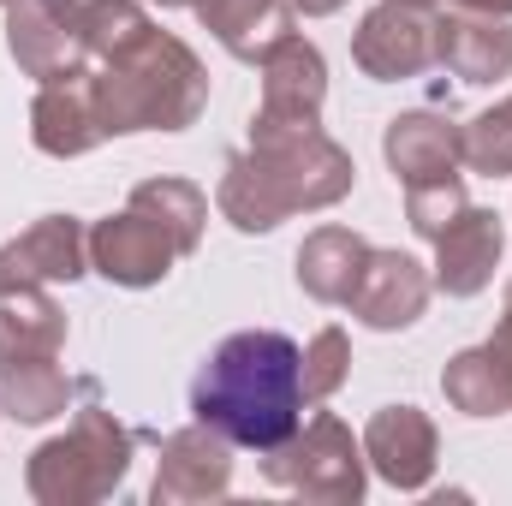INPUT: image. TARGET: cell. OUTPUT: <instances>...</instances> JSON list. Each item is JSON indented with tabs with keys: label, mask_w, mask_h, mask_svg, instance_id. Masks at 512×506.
Masks as SVG:
<instances>
[{
	"label": "cell",
	"mask_w": 512,
	"mask_h": 506,
	"mask_svg": "<svg viewBox=\"0 0 512 506\" xmlns=\"http://www.w3.org/2000/svg\"><path fill=\"white\" fill-rule=\"evenodd\" d=\"M298 411H304V352L274 328L227 334L191 381V417L251 453L280 447L298 429Z\"/></svg>",
	"instance_id": "obj_1"
},
{
	"label": "cell",
	"mask_w": 512,
	"mask_h": 506,
	"mask_svg": "<svg viewBox=\"0 0 512 506\" xmlns=\"http://www.w3.org/2000/svg\"><path fill=\"white\" fill-rule=\"evenodd\" d=\"M66 310L42 286L0 292V358H60Z\"/></svg>",
	"instance_id": "obj_20"
},
{
	"label": "cell",
	"mask_w": 512,
	"mask_h": 506,
	"mask_svg": "<svg viewBox=\"0 0 512 506\" xmlns=\"http://www.w3.org/2000/svg\"><path fill=\"white\" fill-rule=\"evenodd\" d=\"M30 137H36V149L54 155V161L90 155L96 143H108V131H102V108H96V90H90V72L36 90V102H30Z\"/></svg>",
	"instance_id": "obj_17"
},
{
	"label": "cell",
	"mask_w": 512,
	"mask_h": 506,
	"mask_svg": "<svg viewBox=\"0 0 512 506\" xmlns=\"http://www.w3.org/2000/svg\"><path fill=\"white\" fill-rule=\"evenodd\" d=\"M0 6H12V0H0Z\"/></svg>",
	"instance_id": "obj_33"
},
{
	"label": "cell",
	"mask_w": 512,
	"mask_h": 506,
	"mask_svg": "<svg viewBox=\"0 0 512 506\" xmlns=\"http://www.w3.org/2000/svg\"><path fill=\"white\" fill-rule=\"evenodd\" d=\"M262 477L322 506H358L370 477H364V441L334 411H316L304 429H292L280 447L262 453Z\"/></svg>",
	"instance_id": "obj_6"
},
{
	"label": "cell",
	"mask_w": 512,
	"mask_h": 506,
	"mask_svg": "<svg viewBox=\"0 0 512 506\" xmlns=\"http://www.w3.org/2000/svg\"><path fill=\"white\" fill-rule=\"evenodd\" d=\"M78 274H90V227L78 215H42L30 233L0 245V292L54 286V280L72 286Z\"/></svg>",
	"instance_id": "obj_11"
},
{
	"label": "cell",
	"mask_w": 512,
	"mask_h": 506,
	"mask_svg": "<svg viewBox=\"0 0 512 506\" xmlns=\"http://www.w3.org/2000/svg\"><path fill=\"white\" fill-rule=\"evenodd\" d=\"M435 459H441V435H435V423L417 405H382L370 417V429H364V465L382 483L417 495V489H429Z\"/></svg>",
	"instance_id": "obj_12"
},
{
	"label": "cell",
	"mask_w": 512,
	"mask_h": 506,
	"mask_svg": "<svg viewBox=\"0 0 512 506\" xmlns=\"http://www.w3.org/2000/svg\"><path fill=\"white\" fill-rule=\"evenodd\" d=\"M382 155L405 185V221L417 239H441V227L465 209V137L441 114H399L382 131Z\"/></svg>",
	"instance_id": "obj_5"
},
{
	"label": "cell",
	"mask_w": 512,
	"mask_h": 506,
	"mask_svg": "<svg viewBox=\"0 0 512 506\" xmlns=\"http://www.w3.org/2000/svg\"><path fill=\"white\" fill-rule=\"evenodd\" d=\"M489 358H495V370H501V387H507V399H512V304H507V316L495 322V334H489V346H483Z\"/></svg>",
	"instance_id": "obj_27"
},
{
	"label": "cell",
	"mask_w": 512,
	"mask_h": 506,
	"mask_svg": "<svg viewBox=\"0 0 512 506\" xmlns=\"http://www.w3.org/2000/svg\"><path fill=\"white\" fill-rule=\"evenodd\" d=\"M352 376V340L340 328H322L310 346H304V405H322L334 399Z\"/></svg>",
	"instance_id": "obj_26"
},
{
	"label": "cell",
	"mask_w": 512,
	"mask_h": 506,
	"mask_svg": "<svg viewBox=\"0 0 512 506\" xmlns=\"http://www.w3.org/2000/svg\"><path fill=\"white\" fill-rule=\"evenodd\" d=\"M507 304H512V286H507Z\"/></svg>",
	"instance_id": "obj_32"
},
{
	"label": "cell",
	"mask_w": 512,
	"mask_h": 506,
	"mask_svg": "<svg viewBox=\"0 0 512 506\" xmlns=\"http://www.w3.org/2000/svg\"><path fill=\"white\" fill-rule=\"evenodd\" d=\"M358 167L352 155L328 137V131H256L251 149L227 161L221 173V215L239 233H274L280 221L304 215V209H334L340 197H352Z\"/></svg>",
	"instance_id": "obj_2"
},
{
	"label": "cell",
	"mask_w": 512,
	"mask_h": 506,
	"mask_svg": "<svg viewBox=\"0 0 512 506\" xmlns=\"http://www.w3.org/2000/svg\"><path fill=\"white\" fill-rule=\"evenodd\" d=\"M429 292H435V280L423 274V262L405 251H376L364 256V274H358V286H352V316L364 322V328H376V334H393V328H411L423 310H429Z\"/></svg>",
	"instance_id": "obj_13"
},
{
	"label": "cell",
	"mask_w": 512,
	"mask_h": 506,
	"mask_svg": "<svg viewBox=\"0 0 512 506\" xmlns=\"http://www.w3.org/2000/svg\"><path fill=\"white\" fill-rule=\"evenodd\" d=\"M78 36H84V48H90V60H102V54H114L120 42H131L149 18H143V6L137 0H48Z\"/></svg>",
	"instance_id": "obj_23"
},
{
	"label": "cell",
	"mask_w": 512,
	"mask_h": 506,
	"mask_svg": "<svg viewBox=\"0 0 512 506\" xmlns=\"http://www.w3.org/2000/svg\"><path fill=\"white\" fill-rule=\"evenodd\" d=\"M161 6H197V0H161Z\"/></svg>",
	"instance_id": "obj_30"
},
{
	"label": "cell",
	"mask_w": 512,
	"mask_h": 506,
	"mask_svg": "<svg viewBox=\"0 0 512 506\" xmlns=\"http://www.w3.org/2000/svg\"><path fill=\"white\" fill-rule=\"evenodd\" d=\"M501 251H507L501 215L465 203V209L441 227V239H435V286H441L447 298H477V292L495 280Z\"/></svg>",
	"instance_id": "obj_15"
},
{
	"label": "cell",
	"mask_w": 512,
	"mask_h": 506,
	"mask_svg": "<svg viewBox=\"0 0 512 506\" xmlns=\"http://www.w3.org/2000/svg\"><path fill=\"white\" fill-rule=\"evenodd\" d=\"M233 483V441L215 435L209 423H191L179 435L161 441L155 459V483L149 501L155 506H197V501H221Z\"/></svg>",
	"instance_id": "obj_10"
},
{
	"label": "cell",
	"mask_w": 512,
	"mask_h": 506,
	"mask_svg": "<svg viewBox=\"0 0 512 506\" xmlns=\"http://www.w3.org/2000/svg\"><path fill=\"white\" fill-rule=\"evenodd\" d=\"M179 256H185L179 233L161 215H149L143 203H131V197L120 215L90 227V268L102 280H114V286H155V280L173 274Z\"/></svg>",
	"instance_id": "obj_8"
},
{
	"label": "cell",
	"mask_w": 512,
	"mask_h": 506,
	"mask_svg": "<svg viewBox=\"0 0 512 506\" xmlns=\"http://www.w3.org/2000/svg\"><path fill=\"white\" fill-rule=\"evenodd\" d=\"M6 48H12V60L36 84H60V78H78V72L96 66L90 48H84V36L48 0H12L6 6Z\"/></svg>",
	"instance_id": "obj_14"
},
{
	"label": "cell",
	"mask_w": 512,
	"mask_h": 506,
	"mask_svg": "<svg viewBox=\"0 0 512 506\" xmlns=\"http://www.w3.org/2000/svg\"><path fill=\"white\" fill-rule=\"evenodd\" d=\"M465 137V167L483 179H507L512 173V96L495 102L489 114H477L471 126H459Z\"/></svg>",
	"instance_id": "obj_25"
},
{
	"label": "cell",
	"mask_w": 512,
	"mask_h": 506,
	"mask_svg": "<svg viewBox=\"0 0 512 506\" xmlns=\"http://www.w3.org/2000/svg\"><path fill=\"white\" fill-rule=\"evenodd\" d=\"M417 6H435V0H417Z\"/></svg>",
	"instance_id": "obj_31"
},
{
	"label": "cell",
	"mask_w": 512,
	"mask_h": 506,
	"mask_svg": "<svg viewBox=\"0 0 512 506\" xmlns=\"http://www.w3.org/2000/svg\"><path fill=\"white\" fill-rule=\"evenodd\" d=\"M447 6H465V12H495V18H512V0H447Z\"/></svg>",
	"instance_id": "obj_28"
},
{
	"label": "cell",
	"mask_w": 512,
	"mask_h": 506,
	"mask_svg": "<svg viewBox=\"0 0 512 506\" xmlns=\"http://www.w3.org/2000/svg\"><path fill=\"white\" fill-rule=\"evenodd\" d=\"M435 66H447L459 84H495L512 72V24L495 12H441L435 18Z\"/></svg>",
	"instance_id": "obj_16"
},
{
	"label": "cell",
	"mask_w": 512,
	"mask_h": 506,
	"mask_svg": "<svg viewBox=\"0 0 512 506\" xmlns=\"http://www.w3.org/2000/svg\"><path fill=\"white\" fill-rule=\"evenodd\" d=\"M72 399V381L54 358H0V411L18 423H48Z\"/></svg>",
	"instance_id": "obj_21"
},
{
	"label": "cell",
	"mask_w": 512,
	"mask_h": 506,
	"mask_svg": "<svg viewBox=\"0 0 512 506\" xmlns=\"http://www.w3.org/2000/svg\"><path fill=\"white\" fill-rule=\"evenodd\" d=\"M197 18L233 60L251 66L280 36H292V0H197Z\"/></svg>",
	"instance_id": "obj_18"
},
{
	"label": "cell",
	"mask_w": 512,
	"mask_h": 506,
	"mask_svg": "<svg viewBox=\"0 0 512 506\" xmlns=\"http://www.w3.org/2000/svg\"><path fill=\"white\" fill-rule=\"evenodd\" d=\"M364 256H370L364 233H352V227H316L298 245V286L316 304H346L352 286H358V274H364Z\"/></svg>",
	"instance_id": "obj_19"
},
{
	"label": "cell",
	"mask_w": 512,
	"mask_h": 506,
	"mask_svg": "<svg viewBox=\"0 0 512 506\" xmlns=\"http://www.w3.org/2000/svg\"><path fill=\"white\" fill-rule=\"evenodd\" d=\"M131 447H137V435H131L108 405L90 399L66 435L42 441L30 453L24 489H30V501H42V506H96L126 483Z\"/></svg>",
	"instance_id": "obj_4"
},
{
	"label": "cell",
	"mask_w": 512,
	"mask_h": 506,
	"mask_svg": "<svg viewBox=\"0 0 512 506\" xmlns=\"http://www.w3.org/2000/svg\"><path fill=\"white\" fill-rule=\"evenodd\" d=\"M131 203H143L149 215H161V221L179 233L185 256L203 245V227H209V197H203L191 179H143V185H131Z\"/></svg>",
	"instance_id": "obj_24"
},
{
	"label": "cell",
	"mask_w": 512,
	"mask_h": 506,
	"mask_svg": "<svg viewBox=\"0 0 512 506\" xmlns=\"http://www.w3.org/2000/svg\"><path fill=\"white\" fill-rule=\"evenodd\" d=\"M262 108H256V131H316L322 126V102H328V60L316 42H304L298 30L280 36L262 60Z\"/></svg>",
	"instance_id": "obj_7"
},
{
	"label": "cell",
	"mask_w": 512,
	"mask_h": 506,
	"mask_svg": "<svg viewBox=\"0 0 512 506\" xmlns=\"http://www.w3.org/2000/svg\"><path fill=\"white\" fill-rule=\"evenodd\" d=\"M352 60L364 78L399 84L435 66V12L417 0H382L364 12V24L352 30Z\"/></svg>",
	"instance_id": "obj_9"
},
{
	"label": "cell",
	"mask_w": 512,
	"mask_h": 506,
	"mask_svg": "<svg viewBox=\"0 0 512 506\" xmlns=\"http://www.w3.org/2000/svg\"><path fill=\"white\" fill-rule=\"evenodd\" d=\"M90 90L102 108V131L108 137H131V131H185L197 126V114L209 108V72L203 60L143 24L131 42H120L114 54H102L90 66Z\"/></svg>",
	"instance_id": "obj_3"
},
{
	"label": "cell",
	"mask_w": 512,
	"mask_h": 506,
	"mask_svg": "<svg viewBox=\"0 0 512 506\" xmlns=\"http://www.w3.org/2000/svg\"><path fill=\"white\" fill-rule=\"evenodd\" d=\"M346 0H292V12H304V18H328V12H340Z\"/></svg>",
	"instance_id": "obj_29"
},
{
	"label": "cell",
	"mask_w": 512,
	"mask_h": 506,
	"mask_svg": "<svg viewBox=\"0 0 512 506\" xmlns=\"http://www.w3.org/2000/svg\"><path fill=\"white\" fill-rule=\"evenodd\" d=\"M441 393H447V405L465 411V417H501V411H512L507 387H501V370H495V358H489L483 346L447 358V370H441Z\"/></svg>",
	"instance_id": "obj_22"
}]
</instances>
